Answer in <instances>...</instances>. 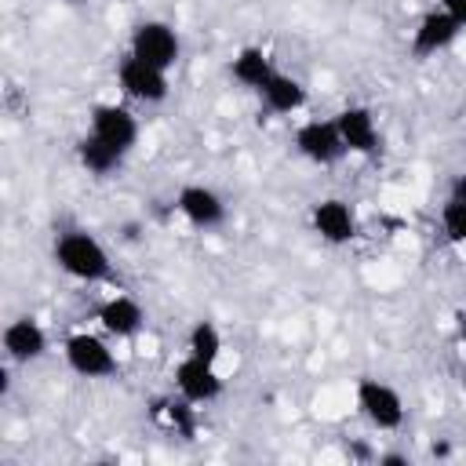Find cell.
Wrapping results in <instances>:
<instances>
[{"mask_svg": "<svg viewBox=\"0 0 466 466\" xmlns=\"http://www.w3.org/2000/svg\"><path fill=\"white\" fill-rule=\"evenodd\" d=\"M55 262H58V269H66L69 277L87 280V284L106 280L113 273L109 251L84 229H69V233H62L55 240Z\"/></svg>", "mask_w": 466, "mask_h": 466, "instance_id": "6da1fadb", "label": "cell"}, {"mask_svg": "<svg viewBox=\"0 0 466 466\" xmlns=\"http://www.w3.org/2000/svg\"><path fill=\"white\" fill-rule=\"evenodd\" d=\"M127 55H135V58H142V62H149V66H157V69L167 73L178 62L182 44H178V33L167 22L146 18V22H138L131 29V51Z\"/></svg>", "mask_w": 466, "mask_h": 466, "instance_id": "7a4b0ae2", "label": "cell"}, {"mask_svg": "<svg viewBox=\"0 0 466 466\" xmlns=\"http://www.w3.org/2000/svg\"><path fill=\"white\" fill-rule=\"evenodd\" d=\"M357 408L379 430H400L404 426V400L382 379H360L357 382Z\"/></svg>", "mask_w": 466, "mask_h": 466, "instance_id": "3957f363", "label": "cell"}, {"mask_svg": "<svg viewBox=\"0 0 466 466\" xmlns=\"http://www.w3.org/2000/svg\"><path fill=\"white\" fill-rule=\"evenodd\" d=\"M116 84H120V91H124L127 98L146 102V106L164 102L167 91H171V87H167V73L157 69V66H149V62H142V58H135V55H124V58H120V66H116Z\"/></svg>", "mask_w": 466, "mask_h": 466, "instance_id": "277c9868", "label": "cell"}, {"mask_svg": "<svg viewBox=\"0 0 466 466\" xmlns=\"http://www.w3.org/2000/svg\"><path fill=\"white\" fill-rule=\"evenodd\" d=\"M62 353H66V364H69L76 375H84V379H109V375H116V357H113V350H109L98 335H91V331L69 335Z\"/></svg>", "mask_w": 466, "mask_h": 466, "instance_id": "5b68a950", "label": "cell"}, {"mask_svg": "<svg viewBox=\"0 0 466 466\" xmlns=\"http://www.w3.org/2000/svg\"><path fill=\"white\" fill-rule=\"evenodd\" d=\"M175 390L189 404H211V400L222 397V375L215 371L211 360H200V357L186 353V360L175 364Z\"/></svg>", "mask_w": 466, "mask_h": 466, "instance_id": "8992f818", "label": "cell"}, {"mask_svg": "<svg viewBox=\"0 0 466 466\" xmlns=\"http://www.w3.org/2000/svg\"><path fill=\"white\" fill-rule=\"evenodd\" d=\"M91 135H98L113 149L127 153L138 142V120H135L131 109H124L116 102H102V106L91 109Z\"/></svg>", "mask_w": 466, "mask_h": 466, "instance_id": "52a82bcc", "label": "cell"}, {"mask_svg": "<svg viewBox=\"0 0 466 466\" xmlns=\"http://www.w3.org/2000/svg\"><path fill=\"white\" fill-rule=\"evenodd\" d=\"M295 149L313 164H335L346 153V142L335 120H306L295 131Z\"/></svg>", "mask_w": 466, "mask_h": 466, "instance_id": "ba28073f", "label": "cell"}, {"mask_svg": "<svg viewBox=\"0 0 466 466\" xmlns=\"http://www.w3.org/2000/svg\"><path fill=\"white\" fill-rule=\"evenodd\" d=\"M175 208L182 211V218L197 229H215L226 222V204L222 197L211 189V186H200V182H189L178 189L175 197Z\"/></svg>", "mask_w": 466, "mask_h": 466, "instance_id": "9c48e42d", "label": "cell"}, {"mask_svg": "<svg viewBox=\"0 0 466 466\" xmlns=\"http://www.w3.org/2000/svg\"><path fill=\"white\" fill-rule=\"evenodd\" d=\"M459 33H462V22L451 18L444 7H437V11H430V15L419 18V25L411 33V55L415 58H430V55L444 51Z\"/></svg>", "mask_w": 466, "mask_h": 466, "instance_id": "30bf717a", "label": "cell"}, {"mask_svg": "<svg viewBox=\"0 0 466 466\" xmlns=\"http://www.w3.org/2000/svg\"><path fill=\"white\" fill-rule=\"evenodd\" d=\"M335 124L346 142V153H379V124L368 106H346L342 113H335Z\"/></svg>", "mask_w": 466, "mask_h": 466, "instance_id": "8fae6325", "label": "cell"}, {"mask_svg": "<svg viewBox=\"0 0 466 466\" xmlns=\"http://www.w3.org/2000/svg\"><path fill=\"white\" fill-rule=\"evenodd\" d=\"M313 229L320 240L328 244H350L357 237V218H353V208L339 197H328L320 204H313Z\"/></svg>", "mask_w": 466, "mask_h": 466, "instance_id": "7c38bea8", "label": "cell"}, {"mask_svg": "<svg viewBox=\"0 0 466 466\" xmlns=\"http://www.w3.org/2000/svg\"><path fill=\"white\" fill-rule=\"evenodd\" d=\"M4 353L15 364H29L40 360L47 353V331L33 320V317H18L4 328Z\"/></svg>", "mask_w": 466, "mask_h": 466, "instance_id": "4fadbf2b", "label": "cell"}, {"mask_svg": "<svg viewBox=\"0 0 466 466\" xmlns=\"http://www.w3.org/2000/svg\"><path fill=\"white\" fill-rule=\"evenodd\" d=\"M98 320H102V328H106L109 335L131 339V335L142 331L146 313H142V306H138L131 295H113V299H106V302L98 306Z\"/></svg>", "mask_w": 466, "mask_h": 466, "instance_id": "5bb4252c", "label": "cell"}, {"mask_svg": "<svg viewBox=\"0 0 466 466\" xmlns=\"http://www.w3.org/2000/svg\"><path fill=\"white\" fill-rule=\"evenodd\" d=\"M229 73H233L237 84H244V87H251V91H262L277 69H273V58H269L262 47H244V51H237Z\"/></svg>", "mask_w": 466, "mask_h": 466, "instance_id": "9a60e30c", "label": "cell"}, {"mask_svg": "<svg viewBox=\"0 0 466 466\" xmlns=\"http://www.w3.org/2000/svg\"><path fill=\"white\" fill-rule=\"evenodd\" d=\"M258 95H262V102H266L269 113H299V109L306 106V87H302V80H295V76H288V73H273L269 84H266Z\"/></svg>", "mask_w": 466, "mask_h": 466, "instance_id": "2e32d148", "label": "cell"}, {"mask_svg": "<svg viewBox=\"0 0 466 466\" xmlns=\"http://www.w3.org/2000/svg\"><path fill=\"white\" fill-rule=\"evenodd\" d=\"M76 157H80V164L87 167V175H98V178L113 175V171L120 167V160H124V153H120V149H113L109 142H102V138H98V135H91V131L76 142Z\"/></svg>", "mask_w": 466, "mask_h": 466, "instance_id": "e0dca14e", "label": "cell"}, {"mask_svg": "<svg viewBox=\"0 0 466 466\" xmlns=\"http://www.w3.org/2000/svg\"><path fill=\"white\" fill-rule=\"evenodd\" d=\"M186 350L193 353V357H200V360H218V353H222V331L211 324V320H197L193 328H189V339H186Z\"/></svg>", "mask_w": 466, "mask_h": 466, "instance_id": "ac0fdd59", "label": "cell"}, {"mask_svg": "<svg viewBox=\"0 0 466 466\" xmlns=\"http://www.w3.org/2000/svg\"><path fill=\"white\" fill-rule=\"evenodd\" d=\"M441 226H444L451 244H466V200L448 197V204L441 211Z\"/></svg>", "mask_w": 466, "mask_h": 466, "instance_id": "d6986e66", "label": "cell"}, {"mask_svg": "<svg viewBox=\"0 0 466 466\" xmlns=\"http://www.w3.org/2000/svg\"><path fill=\"white\" fill-rule=\"evenodd\" d=\"M441 7H444L451 18H459L462 29H466V0H441Z\"/></svg>", "mask_w": 466, "mask_h": 466, "instance_id": "ffe728a7", "label": "cell"}, {"mask_svg": "<svg viewBox=\"0 0 466 466\" xmlns=\"http://www.w3.org/2000/svg\"><path fill=\"white\" fill-rule=\"evenodd\" d=\"M379 462H382V466H408V455H397V451H393V455H379Z\"/></svg>", "mask_w": 466, "mask_h": 466, "instance_id": "44dd1931", "label": "cell"}, {"mask_svg": "<svg viewBox=\"0 0 466 466\" xmlns=\"http://www.w3.org/2000/svg\"><path fill=\"white\" fill-rule=\"evenodd\" d=\"M451 197H459V200H466V175H459V178L451 182Z\"/></svg>", "mask_w": 466, "mask_h": 466, "instance_id": "7402d4cb", "label": "cell"}, {"mask_svg": "<svg viewBox=\"0 0 466 466\" xmlns=\"http://www.w3.org/2000/svg\"><path fill=\"white\" fill-rule=\"evenodd\" d=\"M462 350H466V324H462Z\"/></svg>", "mask_w": 466, "mask_h": 466, "instance_id": "603a6c76", "label": "cell"}, {"mask_svg": "<svg viewBox=\"0 0 466 466\" xmlns=\"http://www.w3.org/2000/svg\"><path fill=\"white\" fill-rule=\"evenodd\" d=\"M462 382H466V368H462Z\"/></svg>", "mask_w": 466, "mask_h": 466, "instance_id": "cb8c5ba5", "label": "cell"}, {"mask_svg": "<svg viewBox=\"0 0 466 466\" xmlns=\"http://www.w3.org/2000/svg\"><path fill=\"white\" fill-rule=\"evenodd\" d=\"M66 4H73V0H66Z\"/></svg>", "mask_w": 466, "mask_h": 466, "instance_id": "d4e9b609", "label": "cell"}]
</instances>
